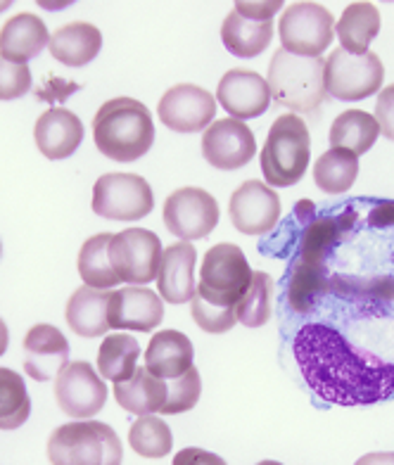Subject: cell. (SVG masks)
<instances>
[{
	"label": "cell",
	"instance_id": "43",
	"mask_svg": "<svg viewBox=\"0 0 394 465\" xmlns=\"http://www.w3.org/2000/svg\"><path fill=\"white\" fill-rule=\"evenodd\" d=\"M369 223L376 228L394 226V203H380L369 214Z\"/></svg>",
	"mask_w": 394,
	"mask_h": 465
},
{
	"label": "cell",
	"instance_id": "13",
	"mask_svg": "<svg viewBox=\"0 0 394 465\" xmlns=\"http://www.w3.org/2000/svg\"><path fill=\"white\" fill-rule=\"evenodd\" d=\"M257 141L252 129L241 119H216L212 122L202 135L204 160L222 172H235L254 160Z\"/></svg>",
	"mask_w": 394,
	"mask_h": 465
},
{
	"label": "cell",
	"instance_id": "9",
	"mask_svg": "<svg viewBox=\"0 0 394 465\" xmlns=\"http://www.w3.org/2000/svg\"><path fill=\"white\" fill-rule=\"evenodd\" d=\"M153 207V188L138 173H105L93 185V212L107 221L145 219Z\"/></svg>",
	"mask_w": 394,
	"mask_h": 465
},
{
	"label": "cell",
	"instance_id": "5",
	"mask_svg": "<svg viewBox=\"0 0 394 465\" xmlns=\"http://www.w3.org/2000/svg\"><path fill=\"white\" fill-rule=\"evenodd\" d=\"M50 465H122V440L107 422L76 420L53 430Z\"/></svg>",
	"mask_w": 394,
	"mask_h": 465
},
{
	"label": "cell",
	"instance_id": "12",
	"mask_svg": "<svg viewBox=\"0 0 394 465\" xmlns=\"http://www.w3.org/2000/svg\"><path fill=\"white\" fill-rule=\"evenodd\" d=\"M55 399L67 416L86 420L105 409L107 385L91 363L74 361L55 378Z\"/></svg>",
	"mask_w": 394,
	"mask_h": 465
},
{
	"label": "cell",
	"instance_id": "26",
	"mask_svg": "<svg viewBox=\"0 0 394 465\" xmlns=\"http://www.w3.org/2000/svg\"><path fill=\"white\" fill-rule=\"evenodd\" d=\"M112 292L81 285L67 302V323L69 328L81 337H103L110 331L107 306H110Z\"/></svg>",
	"mask_w": 394,
	"mask_h": 465
},
{
	"label": "cell",
	"instance_id": "25",
	"mask_svg": "<svg viewBox=\"0 0 394 465\" xmlns=\"http://www.w3.org/2000/svg\"><path fill=\"white\" fill-rule=\"evenodd\" d=\"M114 399L123 411L138 418L162 413V409L167 406V380L157 378L143 366L133 373V378L114 385Z\"/></svg>",
	"mask_w": 394,
	"mask_h": 465
},
{
	"label": "cell",
	"instance_id": "34",
	"mask_svg": "<svg viewBox=\"0 0 394 465\" xmlns=\"http://www.w3.org/2000/svg\"><path fill=\"white\" fill-rule=\"evenodd\" d=\"M273 312V281L264 271H254L245 297L235 304V319L245 328H261Z\"/></svg>",
	"mask_w": 394,
	"mask_h": 465
},
{
	"label": "cell",
	"instance_id": "38",
	"mask_svg": "<svg viewBox=\"0 0 394 465\" xmlns=\"http://www.w3.org/2000/svg\"><path fill=\"white\" fill-rule=\"evenodd\" d=\"M192 321H195L204 332L219 335V332H228L238 323L235 319V309H219L214 304H207L202 297H192Z\"/></svg>",
	"mask_w": 394,
	"mask_h": 465
},
{
	"label": "cell",
	"instance_id": "23",
	"mask_svg": "<svg viewBox=\"0 0 394 465\" xmlns=\"http://www.w3.org/2000/svg\"><path fill=\"white\" fill-rule=\"evenodd\" d=\"M50 55L64 67H86L103 50V34L88 22H72L50 36Z\"/></svg>",
	"mask_w": 394,
	"mask_h": 465
},
{
	"label": "cell",
	"instance_id": "47",
	"mask_svg": "<svg viewBox=\"0 0 394 465\" xmlns=\"http://www.w3.org/2000/svg\"><path fill=\"white\" fill-rule=\"evenodd\" d=\"M0 252H3V245H0Z\"/></svg>",
	"mask_w": 394,
	"mask_h": 465
},
{
	"label": "cell",
	"instance_id": "15",
	"mask_svg": "<svg viewBox=\"0 0 394 465\" xmlns=\"http://www.w3.org/2000/svg\"><path fill=\"white\" fill-rule=\"evenodd\" d=\"M231 221L245 235H266L281 219V197L261 181H245L228 203Z\"/></svg>",
	"mask_w": 394,
	"mask_h": 465
},
{
	"label": "cell",
	"instance_id": "10",
	"mask_svg": "<svg viewBox=\"0 0 394 465\" xmlns=\"http://www.w3.org/2000/svg\"><path fill=\"white\" fill-rule=\"evenodd\" d=\"M162 242L153 231L145 228H126L114 232L110 242L112 269L117 271L119 281L131 285H148L157 281L162 263Z\"/></svg>",
	"mask_w": 394,
	"mask_h": 465
},
{
	"label": "cell",
	"instance_id": "16",
	"mask_svg": "<svg viewBox=\"0 0 394 465\" xmlns=\"http://www.w3.org/2000/svg\"><path fill=\"white\" fill-rule=\"evenodd\" d=\"M219 104L233 119H254L261 116L271 104V91L264 76L250 69H231L222 76L216 88Z\"/></svg>",
	"mask_w": 394,
	"mask_h": 465
},
{
	"label": "cell",
	"instance_id": "17",
	"mask_svg": "<svg viewBox=\"0 0 394 465\" xmlns=\"http://www.w3.org/2000/svg\"><path fill=\"white\" fill-rule=\"evenodd\" d=\"M107 319L114 331L153 332L164 319V304L157 292L148 288H122L112 292Z\"/></svg>",
	"mask_w": 394,
	"mask_h": 465
},
{
	"label": "cell",
	"instance_id": "3",
	"mask_svg": "<svg viewBox=\"0 0 394 465\" xmlns=\"http://www.w3.org/2000/svg\"><path fill=\"white\" fill-rule=\"evenodd\" d=\"M326 60L323 57L292 55L288 50H276L269 64V91L281 107H288L300 114H314L326 100L323 81Z\"/></svg>",
	"mask_w": 394,
	"mask_h": 465
},
{
	"label": "cell",
	"instance_id": "24",
	"mask_svg": "<svg viewBox=\"0 0 394 465\" xmlns=\"http://www.w3.org/2000/svg\"><path fill=\"white\" fill-rule=\"evenodd\" d=\"M222 41L231 55L242 60L261 55L273 41V19L245 17L233 10L223 19Z\"/></svg>",
	"mask_w": 394,
	"mask_h": 465
},
{
	"label": "cell",
	"instance_id": "1",
	"mask_svg": "<svg viewBox=\"0 0 394 465\" xmlns=\"http://www.w3.org/2000/svg\"><path fill=\"white\" fill-rule=\"evenodd\" d=\"M292 351L311 392L328 404L370 406L394 397V363L354 347L330 325H304Z\"/></svg>",
	"mask_w": 394,
	"mask_h": 465
},
{
	"label": "cell",
	"instance_id": "37",
	"mask_svg": "<svg viewBox=\"0 0 394 465\" xmlns=\"http://www.w3.org/2000/svg\"><path fill=\"white\" fill-rule=\"evenodd\" d=\"M330 290H335L338 294H345V297H357V300L376 302V300H394V278H351V276H338L330 278Z\"/></svg>",
	"mask_w": 394,
	"mask_h": 465
},
{
	"label": "cell",
	"instance_id": "45",
	"mask_svg": "<svg viewBox=\"0 0 394 465\" xmlns=\"http://www.w3.org/2000/svg\"><path fill=\"white\" fill-rule=\"evenodd\" d=\"M7 344H10V332H7L5 321L0 319V356L7 351Z\"/></svg>",
	"mask_w": 394,
	"mask_h": 465
},
{
	"label": "cell",
	"instance_id": "33",
	"mask_svg": "<svg viewBox=\"0 0 394 465\" xmlns=\"http://www.w3.org/2000/svg\"><path fill=\"white\" fill-rule=\"evenodd\" d=\"M31 416V397L25 378L0 368V430L22 428Z\"/></svg>",
	"mask_w": 394,
	"mask_h": 465
},
{
	"label": "cell",
	"instance_id": "18",
	"mask_svg": "<svg viewBox=\"0 0 394 465\" xmlns=\"http://www.w3.org/2000/svg\"><path fill=\"white\" fill-rule=\"evenodd\" d=\"M69 366L67 337L55 325L38 323L25 337V371L36 382L57 378L62 368Z\"/></svg>",
	"mask_w": 394,
	"mask_h": 465
},
{
	"label": "cell",
	"instance_id": "21",
	"mask_svg": "<svg viewBox=\"0 0 394 465\" xmlns=\"http://www.w3.org/2000/svg\"><path fill=\"white\" fill-rule=\"evenodd\" d=\"M50 45V34L38 15L19 13L0 29V55L17 64H26Z\"/></svg>",
	"mask_w": 394,
	"mask_h": 465
},
{
	"label": "cell",
	"instance_id": "6",
	"mask_svg": "<svg viewBox=\"0 0 394 465\" xmlns=\"http://www.w3.org/2000/svg\"><path fill=\"white\" fill-rule=\"evenodd\" d=\"M252 273L245 252L238 245L222 242L204 254L195 294L219 309H235L252 282Z\"/></svg>",
	"mask_w": 394,
	"mask_h": 465
},
{
	"label": "cell",
	"instance_id": "22",
	"mask_svg": "<svg viewBox=\"0 0 394 465\" xmlns=\"http://www.w3.org/2000/svg\"><path fill=\"white\" fill-rule=\"evenodd\" d=\"M195 349L192 342L179 331L154 332L145 349V368L162 380L181 378L192 368Z\"/></svg>",
	"mask_w": 394,
	"mask_h": 465
},
{
	"label": "cell",
	"instance_id": "4",
	"mask_svg": "<svg viewBox=\"0 0 394 465\" xmlns=\"http://www.w3.org/2000/svg\"><path fill=\"white\" fill-rule=\"evenodd\" d=\"M311 160L309 126L297 114H281L273 122L261 150V173L271 188H290L302 181Z\"/></svg>",
	"mask_w": 394,
	"mask_h": 465
},
{
	"label": "cell",
	"instance_id": "40",
	"mask_svg": "<svg viewBox=\"0 0 394 465\" xmlns=\"http://www.w3.org/2000/svg\"><path fill=\"white\" fill-rule=\"evenodd\" d=\"M376 122L380 126V134L394 143V84L382 88L380 95H378Z\"/></svg>",
	"mask_w": 394,
	"mask_h": 465
},
{
	"label": "cell",
	"instance_id": "31",
	"mask_svg": "<svg viewBox=\"0 0 394 465\" xmlns=\"http://www.w3.org/2000/svg\"><path fill=\"white\" fill-rule=\"evenodd\" d=\"M359 176V157L347 150L330 147L314 164V181L328 195H342L354 185Z\"/></svg>",
	"mask_w": 394,
	"mask_h": 465
},
{
	"label": "cell",
	"instance_id": "20",
	"mask_svg": "<svg viewBox=\"0 0 394 465\" xmlns=\"http://www.w3.org/2000/svg\"><path fill=\"white\" fill-rule=\"evenodd\" d=\"M195 263L197 252L191 242H176L164 250L160 273H157V288H160L162 300L169 304L192 302L197 292Z\"/></svg>",
	"mask_w": 394,
	"mask_h": 465
},
{
	"label": "cell",
	"instance_id": "8",
	"mask_svg": "<svg viewBox=\"0 0 394 465\" xmlns=\"http://www.w3.org/2000/svg\"><path fill=\"white\" fill-rule=\"evenodd\" d=\"M382 76L385 69L380 57L370 50L366 55H351L342 48L333 50L323 69L326 91L342 103H359L378 93L382 86Z\"/></svg>",
	"mask_w": 394,
	"mask_h": 465
},
{
	"label": "cell",
	"instance_id": "39",
	"mask_svg": "<svg viewBox=\"0 0 394 465\" xmlns=\"http://www.w3.org/2000/svg\"><path fill=\"white\" fill-rule=\"evenodd\" d=\"M31 88V72L26 64H17L0 55V100H17Z\"/></svg>",
	"mask_w": 394,
	"mask_h": 465
},
{
	"label": "cell",
	"instance_id": "35",
	"mask_svg": "<svg viewBox=\"0 0 394 465\" xmlns=\"http://www.w3.org/2000/svg\"><path fill=\"white\" fill-rule=\"evenodd\" d=\"M129 444L143 459H164L173 449V435L162 418L141 416L131 425Z\"/></svg>",
	"mask_w": 394,
	"mask_h": 465
},
{
	"label": "cell",
	"instance_id": "41",
	"mask_svg": "<svg viewBox=\"0 0 394 465\" xmlns=\"http://www.w3.org/2000/svg\"><path fill=\"white\" fill-rule=\"evenodd\" d=\"M172 465H228L222 456H216L212 451H204V449L188 447L181 449L176 456H173Z\"/></svg>",
	"mask_w": 394,
	"mask_h": 465
},
{
	"label": "cell",
	"instance_id": "42",
	"mask_svg": "<svg viewBox=\"0 0 394 465\" xmlns=\"http://www.w3.org/2000/svg\"><path fill=\"white\" fill-rule=\"evenodd\" d=\"M233 10H238L245 17L273 19L278 10H283V3H278V0H269V3H235Z\"/></svg>",
	"mask_w": 394,
	"mask_h": 465
},
{
	"label": "cell",
	"instance_id": "7",
	"mask_svg": "<svg viewBox=\"0 0 394 465\" xmlns=\"http://www.w3.org/2000/svg\"><path fill=\"white\" fill-rule=\"evenodd\" d=\"M283 50L292 55L320 57L335 38V19L319 3H295L285 7L278 22Z\"/></svg>",
	"mask_w": 394,
	"mask_h": 465
},
{
	"label": "cell",
	"instance_id": "30",
	"mask_svg": "<svg viewBox=\"0 0 394 465\" xmlns=\"http://www.w3.org/2000/svg\"><path fill=\"white\" fill-rule=\"evenodd\" d=\"M114 232H98L84 242L79 252V273L81 281L86 282L88 288L107 290L119 285L117 271L112 269L110 262V242Z\"/></svg>",
	"mask_w": 394,
	"mask_h": 465
},
{
	"label": "cell",
	"instance_id": "2",
	"mask_svg": "<svg viewBox=\"0 0 394 465\" xmlns=\"http://www.w3.org/2000/svg\"><path fill=\"white\" fill-rule=\"evenodd\" d=\"M95 147L112 162H136L154 143L153 114L133 98L107 100L93 119Z\"/></svg>",
	"mask_w": 394,
	"mask_h": 465
},
{
	"label": "cell",
	"instance_id": "32",
	"mask_svg": "<svg viewBox=\"0 0 394 465\" xmlns=\"http://www.w3.org/2000/svg\"><path fill=\"white\" fill-rule=\"evenodd\" d=\"M326 292H330V276L328 269H314L307 263L295 262L290 271L288 302L297 313L314 312L319 300Z\"/></svg>",
	"mask_w": 394,
	"mask_h": 465
},
{
	"label": "cell",
	"instance_id": "19",
	"mask_svg": "<svg viewBox=\"0 0 394 465\" xmlns=\"http://www.w3.org/2000/svg\"><path fill=\"white\" fill-rule=\"evenodd\" d=\"M84 124L74 112L62 110V107H53V110L44 112L38 116L36 129H34V138L45 160L57 162L67 160L79 150L84 143Z\"/></svg>",
	"mask_w": 394,
	"mask_h": 465
},
{
	"label": "cell",
	"instance_id": "29",
	"mask_svg": "<svg viewBox=\"0 0 394 465\" xmlns=\"http://www.w3.org/2000/svg\"><path fill=\"white\" fill-rule=\"evenodd\" d=\"M138 359H141V344L136 337L126 332H112L98 349L100 378L112 380L114 385L126 382L138 371Z\"/></svg>",
	"mask_w": 394,
	"mask_h": 465
},
{
	"label": "cell",
	"instance_id": "28",
	"mask_svg": "<svg viewBox=\"0 0 394 465\" xmlns=\"http://www.w3.org/2000/svg\"><path fill=\"white\" fill-rule=\"evenodd\" d=\"M378 135H380V126L376 116L364 110H347L333 122L328 141L335 150H347L354 157H361L376 145Z\"/></svg>",
	"mask_w": 394,
	"mask_h": 465
},
{
	"label": "cell",
	"instance_id": "11",
	"mask_svg": "<svg viewBox=\"0 0 394 465\" xmlns=\"http://www.w3.org/2000/svg\"><path fill=\"white\" fill-rule=\"evenodd\" d=\"M164 226L183 242L207 238L219 226V204L202 188H181L164 203Z\"/></svg>",
	"mask_w": 394,
	"mask_h": 465
},
{
	"label": "cell",
	"instance_id": "27",
	"mask_svg": "<svg viewBox=\"0 0 394 465\" xmlns=\"http://www.w3.org/2000/svg\"><path fill=\"white\" fill-rule=\"evenodd\" d=\"M342 50L351 55H366L373 38L380 34V13L373 3H351L335 25Z\"/></svg>",
	"mask_w": 394,
	"mask_h": 465
},
{
	"label": "cell",
	"instance_id": "46",
	"mask_svg": "<svg viewBox=\"0 0 394 465\" xmlns=\"http://www.w3.org/2000/svg\"><path fill=\"white\" fill-rule=\"evenodd\" d=\"M257 465H283V463H278V460H261V463Z\"/></svg>",
	"mask_w": 394,
	"mask_h": 465
},
{
	"label": "cell",
	"instance_id": "36",
	"mask_svg": "<svg viewBox=\"0 0 394 465\" xmlns=\"http://www.w3.org/2000/svg\"><path fill=\"white\" fill-rule=\"evenodd\" d=\"M202 394V378L195 366L181 378L167 380V406L162 409V416H179L185 411L195 409Z\"/></svg>",
	"mask_w": 394,
	"mask_h": 465
},
{
	"label": "cell",
	"instance_id": "44",
	"mask_svg": "<svg viewBox=\"0 0 394 465\" xmlns=\"http://www.w3.org/2000/svg\"><path fill=\"white\" fill-rule=\"evenodd\" d=\"M354 465H394V451H380V453H366Z\"/></svg>",
	"mask_w": 394,
	"mask_h": 465
},
{
	"label": "cell",
	"instance_id": "14",
	"mask_svg": "<svg viewBox=\"0 0 394 465\" xmlns=\"http://www.w3.org/2000/svg\"><path fill=\"white\" fill-rule=\"evenodd\" d=\"M157 114H160V122L176 134H197L214 122L216 100L204 88L179 84L162 95Z\"/></svg>",
	"mask_w": 394,
	"mask_h": 465
}]
</instances>
